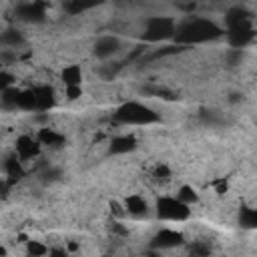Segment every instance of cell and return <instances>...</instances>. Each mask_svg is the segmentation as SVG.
<instances>
[{"instance_id":"cell-33","label":"cell","mask_w":257,"mask_h":257,"mask_svg":"<svg viewBox=\"0 0 257 257\" xmlns=\"http://www.w3.org/2000/svg\"><path fill=\"white\" fill-rule=\"evenodd\" d=\"M2 189H4V185H2V183H0V191H2Z\"/></svg>"},{"instance_id":"cell-11","label":"cell","mask_w":257,"mask_h":257,"mask_svg":"<svg viewBox=\"0 0 257 257\" xmlns=\"http://www.w3.org/2000/svg\"><path fill=\"white\" fill-rule=\"evenodd\" d=\"M18 18L24 22H42L44 6L42 4H22V6H18Z\"/></svg>"},{"instance_id":"cell-26","label":"cell","mask_w":257,"mask_h":257,"mask_svg":"<svg viewBox=\"0 0 257 257\" xmlns=\"http://www.w3.org/2000/svg\"><path fill=\"white\" fill-rule=\"evenodd\" d=\"M155 177H157L159 181H167V179L171 177L169 167H167V165H157V169H155Z\"/></svg>"},{"instance_id":"cell-32","label":"cell","mask_w":257,"mask_h":257,"mask_svg":"<svg viewBox=\"0 0 257 257\" xmlns=\"http://www.w3.org/2000/svg\"><path fill=\"white\" fill-rule=\"evenodd\" d=\"M149 257H161V255H159V253H151Z\"/></svg>"},{"instance_id":"cell-18","label":"cell","mask_w":257,"mask_h":257,"mask_svg":"<svg viewBox=\"0 0 257 257\" xmlns=\"http://www.w3.org/2000/svg\"><path fill=\"white\" fill-rule=\"evenodd\" d=\"M175 199H177V201H181L183 205H187V207L199 201V197H197L195 189H193V187H187V185L179 189V193H177V197H175Z\"/></svg>"},{"instance_id":"cell-9","label":"cell","mask_w":257,"mask_h":257,"mask_svg":"<svg viewBox=\"0 0 257 257\" xmlns=\"http://www.w3.org/2000/svg\"><path fill=\"white\" fill-rule=\"evenodd\" d=\"M38 149H40V143L34 141L32 137H20L16 141V153H18V159H32L38 155Z\"/></svg>"},{"instance_id":"cell-1","label":"cell","mask_w":257,"mask_h":257,"mask_svg":"<svg viewBox=\"0 0 257 257\" xmlns=\"http://www.w3.org/2000/svg\"><path fill=\"white\" fill-rule=\"evenodd\" d=\"M175 32H177L179 42H203V40H209V38H215L221 34V30L213 22L203 20V18L187 20L185 24L175 28Z\"/></svg>"},{"instance_id":"cell-21","label":"cell","mask_w":257,"mask_h":257,"mask_svg":"<svg viewBox=\"0 0 257 257\" xmlns=\"http://www.w3.org/2000/svg\"><path fill=\"white\" fill-rule=\"evenodd\" d=\"M241 225L255 227L257 225V213L253 209H241Z\"/></svg>"},{"instance_id":"cell-17","label":"cell","mask_w":257,"mask_h":257,"mask_svg":"<svg viewBox=\"0 0 257 257\" xmlns=\"http://www.w3.org/2000/svg\"><path fill=\"white\" fill-rule=\"evenodd\" d=\"M16 109H22V111H36V98H34V92H32V90H20Z\"/></svg>"},{"instance_id":"cell-5","label":"cell","mask_w":257,"mask_h":257,"mask_svg":"<svg viewBox=\"0 0 257 257\" xmlns=\"http://www.w3.org/2000/svg\"><path fill=\"white\" fill-rule=\"evenodd\" d=\"M119 46H121V42H119V38L117 36H100L96 42H94V55L98 57V59H111L117 50H119Z\"/></svg>"},{"instance_id":"cell-6","label":"cell","mask_w":257,"mask_h":257,"mask_svg":"<svg viewBox=\"0 0 257 257\" xmlns=\"http://www.w3.org/2000/svg\"><path fill=\"white\" fill-rule=\"evenodd\" d=\"M34 92V98H36V111L38 113H46L48 109H53L55 107V90L42 85V86H36L32 88Z\"/></svg>"},{"instance_id":"cell-25","label":"cell","mask_w":257,"mask_h":257,"mask_svg":"<svg viewBox=\"0 0 257 257\" xmlns=\"http://www.w3.org/2000/svg\"><path fill=\"white\" fill-rule=\"evenodd\" d=\"M14 61H16V53H14V50L4 48L2 53H0V65H12Z\"/></svg>"},{"instance_id":"cell-28","label":"cell","mask_w":257,"mask_h":257,"mask_svg":"<svg viewBox=\"0 0 257 257\" xmlns=\"http://www.w3.org/2000/svg\"><path fill=\"white\" fill-rule=\"evenodd\" d=\"M48 257H71V253L65 247H55L53 251L48 253Z\"/></svg>"},{"instance_id":"cell-23","label":"cell","mask_w":257,"mask_h":257,"mask_svg":"<svg viewBox=\"0 0 257 257\" xmlns=\"http://www.w3.org/2000/svg\"><path fill=\"white\" fill-rule=\"evenodd\" d=\"M28 253H30L32 257H44V255L48 253V249H46V245H42L40 241H28Z\"/></svg>"},{"instance_id":"cell-31","label":"cell","mask_w":257,"mask_h":257,"mask_svg":"<svg viewBox=\"0 0 257 257\" xmlns=\"http://www.w3.org/2000/svg\"><path fill=\"white\" fill-rule=\"evenodd\" d=\"M6 255V249L4 247H0V257H4Z\"/></svg>"},{"instance_id":"cell-29","label":"cell","mask_w":257,"mask_h":257,"mask_svg":"<svg viewBox=\"0 0 257 257\" xmlns=\"http://www.w3.org/2000/svg\"><path fill=\"white\" fill-rule=\"evenodd\" d=\"M111 209H113V213H115L117 217H125V215H127L125 207H121V205H119V203H111Z\"/></svg>"},{"instance_id":"cell-12","label":"cell","mask_w":257,"mask_h":257,"mask_svg":"<svg viewBox=\"0 0 257 257\" xmlns=\"http://www.w3.org/2000/svg\"><path fill=\"white\" fill-rule=\"evenodd\" d=\"M253 40V28H239V30H229V44L237 50L245 48Z\"/></svg>"},{"instance_id":"cell-8","label":"cell","mask_w":257,"mask_h":257,"mask_svg":"<svg viewBox=\"0 0 257 257\" xmlns=\"http://www.w3.org/2000/svg\"><path fill=\"white\" fill-rule=\"evenodd\" d=\"M135 149H137V139L133 135H119L109 145L111 155H125V153H131Z\"/></svg>"},{"instance_id":"cell-22","label":"cell","mask_w":257,"mask_h":257,"mask_svg":"<svg viewBox=\"0 0 257 257\" xmlns=\"http://www.w3.org/2000/svg\"><path fill=\"white\" fill-rule=\"evenodd\" d=\"M241 61H243V50L231 48L229 53L225 55V63H227L229 67H237V65H241Z\"/></svg>"},{"instance_id":"cell-2","label":"cell","mask_w":257,"mask_h":257,"mask_svg":"<svg viewBox=\"0 0 257 257\" xmlns=\"http://www.w3.org/2000/svg\"><path fill=\"white\" fill-rule=\"evenodd\" d=\"M115 119L123 125H149V123L159 121V115H155L151 109L139 105V102H127V105H123L115 113Z\"/></svg>"},{"instance_id":"cell-7","label":"cell","mask_w":257,"mask_h":257,"mask_svg":"<svg viewBox=\"0 0 257 257\" xmlns=\"http://www.w3.org/2000/svg\"><path fill=\"white\" fill-rule=\"evenodd\" d=\"M181 243H183V235H179L177 231H171V229H163L153 239V249H173Z\"/></svg>"},{"instance_id":"cell-30","label":"cell","mask_w":257,"mask_h":257,"mask_svg":"<svg viewBox=\"0 0 257 257\" xmlns=\"http://www.w3.org/2000/svg\"><path fill=\"white\" fill-rule=\"evenodd\" d=\"M227 191V183L225 181H219L217 183V193H225Z\"/></svg>"},{"instance_id":"cell-27","label":"cell","mask_w":257,"mask_h":257,"mask_svg":"<svg viewBox=\"0 0 257 257\" xmlns=\"http://www.w3.org/2000/svg\"><path fill=\"white\" fill-rule=\"evenodd\" d=\"M83 96V88L81 86H67V98L69 100H77Z\"/></svg>"},{"instance_id":"cell-10","label":"cell","mask_w":257,"mask_h":257,"mask_svg":"<svg viewBox=\"0 0 257 257\" xmlns=\"http://www.w3.org/2000/svg\"><path fill=\"white\" fill-rule=\"evenodd\" d=\"M125 211L131 217H145L149 213V205L141 195H131L125 201Z\"/></svg>"},{"instance_id":"cell-16","label":"cell","mask_w":257,"mask_h":257,"mask_svg":"<svg viewBox=\"0 0 257 257\" xmlns=\"http://www.w3.org/2000/svg\"><path fill=\"white\" fill-rule=\"evenodd\" d=\"M38 143L40 145H48V147H61L63 145V137L59 133H55L53 129L44 127L40 131V135H38Z\"/></svg>"},{"instance_id":"cell-20","label":"cell","mask_w":257,"mask_h":257,"mask_svg":"<svg viewBox=\"0 0 257 257\" xmlns=\"http://www.w3.org/2000/svg\"><path fill=\"white\" fill-rule=\"evenodd\" d=\"M189 255L191 257H209L211 255V247H209V243H205V241H195L189 247Z\"/></svg>"},{"instance_id":"cell-3","label":"cell","mask_w":257,"mask_h":257,"mask_svg":"<svg viewBox=\"0 0 257 257\" xmlns=\"http://www.w3.org/2000/svg\"><path fill=\"white\" fill-rule=\"evenodd\" d=\"M157 215L161 219H171V221H183L191 215V209L187 205H183L181 201L173 199V197H163L157 203Z\"/></svg>"},{"instance_id":"cell-14","label":"cell","mask_w":257,"mask_h":257,"mask_svg":"<svg viewBox=\"0 0 257 257\" xmlns=\"http://www.w3.org/2000/svg\"><path fill=\"white\" fill-rule=\"evenodd\" d=\"M18 94L20 90L18 88H6L0 92V107H2L4 111H14L16 109V102H18Z\"/></svg>"},{"instance_id":"cell-15","label":"cell","mask_w":257,"mask_h":257,"mask_svg":"<svg viewBox=\"0 0 257 257\" xmlns=\"http://www.w3.org/2000/svg\"><path fill=\"white\" fill-rule=\"evenodd\" d=\"M0 42H2L8 50H14V48H18V46L24 42V38H22V34H20L18 30L10 28V30L2 32V36H0Z\"/></svg>"},{"instance_id":"cell-4","label":"cell","mask_w":257,"mask_h":257,"mask_svg":"<svg viewBox=\"0 0 257 257\" xmlns=\"http://www.w3.org/2000/svg\"><path fill=\"white\" fill-rule=\"evenodd\" d=\"M175 34V22L171 18H151L147 22V38L149 40H159Z\"/></svg>"},{"instance_id":"cell-24","label":"cell","mask_w":257,"mask_h":257,"mask_svg":"<svg viewBox=\"0 0 257 257\" xmlns=\"http://www.w3.org/2000/svg\"><path fill=\"white\" fill-rule=\"evenodd\" d=\"M12 85H14V77L12 75H8V73H0V92L2 90H6V88H12Z\"/></svg>"},{"instance_id":"cell-13","label":"cell","mask_w":257,"mask_h":257,"mask_svg":"<svg viewBox=\"0 0 257 257\" xmlns=\"http://www.w3.org/2000/svg\"><path fill=\"white\" fill-rule=\"evenodd\" d=\"M61 79L67 86H81V81H83V73H81V67L77 65H71V67H65V71L61 73Z\"/></svg>"},{"instance_id":"cell-19","label":"cell","mask_w":257,"mask_h":257,"mask_svg":"<svg viewBox=\"0 0 257 257\" xmlns=\"http://www.w3.org/2000/svg\"><path fill=\"white\" fill-rule=\"evenodd\" d=\"M4 169H6V175L10 177V181H18L20 177H22V169H20V161L16 159V157H10V159H6V163H4Z\"/></svg>"}]
</instances>
